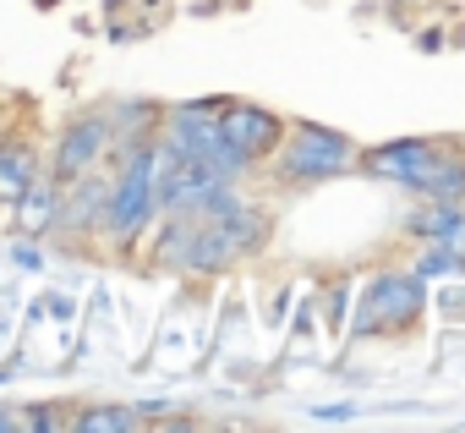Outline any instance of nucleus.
I'll return each mask as SVG.
<instances>
[{"instance_id":"1","label":"nucleus","mask_w":465,"mask_h":433,"mask_svg":"<svg viewBox=\"0 0 465 433\" xmlns=\"http://www.w3.org/2000/svg\"><path fill=\"white\" fill-rule=\"evenodd\" d=\"M280 186H318V181H340L361 165V143L323 126V121H285L280 148L269 154Z\"/></svg>"},{"instance_id":"2","label":"nucleus","mask_w":465,"mask_h":433,"mask_svg":"<svg viewBox=\"0 0 465 433\" xmlns=\"http://www.w3.org/2000/svg\"><path fill=\"white\" fill-rule=\"evenodd\" d=\"M421 313H427V280L416 269H383L361 286L351 335H361V340L367 335H394V329H411Z\"/></svg>"},{"instance_id":"3","label":"nucleus","mask_w":465,"mask_h":433,"mask_svg":"<svg viewBox=\"0 0 465 433\" xmlns=\"http://www.w3.org/2000/svg\"><path fill=\"white\" fill-rule=\"evenodd\" d=\"M110 148H115V121H110V110H104V105H88V110H72V116L61 121V132H55V143H50L45 165H50V170H55V181L66 186V181H77V176L99 170V165L110 159Z\"/></svg>"},{"instance_id":"4","label":"nucleus","mask_w":465,"mask_h":433,"mask_svg":"<svg viewBox=\"0 0 465 433\" xmlns=\"http://www.w3.org/2000/svg\"><path fill=\"white\" fill-rule=\"evenodd\" d=\"M219 137H224V148H230V154H236V159L252 170V165H263V159L280 148L285 121H280L269 105H252V99H224V105H219Z\"/></svg>"},{"instance_id":"5","label":"nucleus","mask_w":465,"mask_h":433,"mask_svg":"<svg viewBox=\"0 0 465 433\" xmlns=\"http://www.w3.org/2000/svg\"><path fill=\"white\" fill-rule=\"evenodd\" d=\"M438 148L443 143H432V137H389L378 148H361V165L356 170H367L372 181H389V186L421 197V186H427V176L438 165Z\"/></svg>"},{"instance_id":"6","label":"nucleus","mask_w":465,"mask_h":433,"mask_svg":"<svg viewBox=\"0 0 465 433\" xmlns=\"http://www.w3.org/2000/svg\"><path fill=\"white\" fill-rule=\"evenodd\" d=\"M39 170H45V143H39V132L23 126V116L6 121V126H0V208H12V203L34 186Z\"/></svg>"},{"instance_id":"7","label":"nucleus","mask_w":465,"mask_h":433,"mask_svg":"<svg viewBox=\"0 0 465 433\" xmlns=\"http://www.w3.org/2000/svg\"><path fill=\"white\" fill-rule=\"evenodd\" d=\"M55 208H61V181H55V170L45 165V170L34 176V186L12 203V237L45 242V237L55 231Z\"/></svg>"},{"instance_id":"8","label":"nucleus","mask_w":465,"mask_h":433,"mask_svg":"<svg viewBox=\"0 0 465 433\" xmlns=\"http://www.w3.org/2000/svg\"><path fill=\"white\" fill-rule=\"evenodd\" d=\"M236 264H242V253H236V242L224 237L219 220H197V226H192V242H186L181 275L208 280V275H224V269H236Z\"/></svg>"},{"instance_id":"9","label":"nucleus","mask_w":465,"mask_h":433,"mask_svg":"<svg viewBox=\"0 0 465 433\" xmlns=\"http://www.w3.org/2000/svg\"><path fill=\"white\" fill-rule=\"evenodd\" d=\"M411 237L465 258V203H427L421 214H411Z\"/></svg>"},{"instance_id":"10","label":"nucleus","mask_w":465,"mask_h":433,"mask_svg":"<svg viewBox=\"0 0 465 433\" xmlns=\"http://www.w3.org/2000/svg\"><path fill=\"white\" fill-rule=\"evenodd\" d=\"M148 417L137 411V406H115V400H99V406H77L72 417H66V428L72 433H137Z\"/></svg>"},{"instance_id":"11","label":"nucleus","mask_w":465,"mask_h":433,"mask_svg":"<svg viewBox=\"0 0 465 433\" xmlns=\"http://www.w3.org/2000/svg\"><path fill=\"white\" fill-rule=\"evenodd\" d=\"M421 203H465V154H454L449 143L438 148V165L421 186Z\"/></svg>"},{"instance_id":"12","label":"nucleus","mask_w":465,"mask_h":433,"mask_svg":"<svg viewBox=\"0 0 465 433\" xmlns=\"http://www.w3.org/2000/svg\"><path fill=\"white\" fill-rule=\"evenodd\" d=\"M416 275H421V280H449V275H465V258L449 253V247H427V242H421V264H416Z\"/></svg>"},{"instance_id":"13","label":"nucleus","mask_w":465,"mask_h":433,"mask_svg":"<svg viewBox=\"0 0 465 433\" xmlns=\"http://www.w3.org/2000/svg\"><path fill=\"white\" fill-rule=\"evenodd\" d=\"M12 264H17L23 275H39V269H45V247L23 237V242H12Z\"/></svg>"},{"instance_id":"14","label":"nucleus","mask_w":465,"mask_h":433,"mask_svg":"<svg viewBox=\"0 0 465 433\" xmlns=\"http://www.w3.org/2000/svg\"><path fill=\"white\" fill-rule=\"evenodd\" d=\"M312 422H356V400H334V406H312Z\"/></svg>"},{"instance_id":"15","label":"nucleus","mask_w":465,"mask_h":433,"mask_svg":"<svg viewBox=\"0 0 465 433\" xmlns=\"http://www.w3.org/2000/svg\"><path fill=\"white\" fill-rule=\"evenodd\" d=\"M45 313H55V324H72V318H77V302L55 291V297H45Z\"/></svg>"},{"instance_id":"16","label":"nucleus","mask_w":465,"mask_h":433,"mask_svg":"<svg viewBox=\"0 0 465 433\" xmlns=\"http://www.w3.org/2000/svg\"><path fill=\"white\" fill-rule=\"evenodd\" d=\"M12 428H23V417L12 406H0V433H12Z\"/></svg>"},{"instance_id":"17","label":"nucleus","mask_w":465,"mask_h":433,"mask_svg":"<svg viewBox=\"0 0 465 433\" xmlns=\"http://www.w3.org/2000/svg\"><path fill=\"white\" fill-rule=\"evenodd\" d=\"M12 373H17V368H0V384H12Z\"/></svg>"}]
</instances>
